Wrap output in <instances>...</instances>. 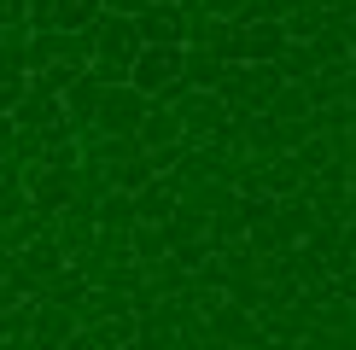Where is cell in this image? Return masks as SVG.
<instances>
[{
    "instance_id": "cell-24",
    "label": "cell",
    "mask_w": 356,
    "mask_h": 350,
    "mask_svg": "<svg viewBox=\"0 0 356 350\" xmlns=\"http://www.w3.org/2000/svg\"><path fill=\"white\" fill-rule=\"evenodd\" d=\"M152 6H181V0H152Z\"/></svg>"
},
{
    "instance_id": "cell-13",
    "label": "cell",
    "mask_w": 356,
    "mask_h": 350,
    "mask_svg": "<svg viewBox=\"0 0 356 350\" xmlns=\"http://www.w3.org/2000/svg\"><path fill=\"white\" fill-rule=\"evenodd\" d=\"M333 24V12L321 6V0H309V6H298L292 18H280V29H286V41H316L321 29Z\"/></svg>"
},
{
    "instance_id": "cell-4",
    "label": "cell",
    "mask_w": 356,
    "mask_h": 350,
    "mask_svg": "<svg viewBox=\"0 0 356 350\" xmlns=\"http://www.w3.org/2000/svg\"><path fill=\"white\" fill-rule=\"evenodd\" d=\"M129 199H135V222L164 228L175 216V204H181V181H175V175H152V181H146L140 193H129Z\"/></svg>"
},
{
    "instance_id": "cell-22",
    "label": "cell",
    "mask_w": 356,
    "mask_h": 350,
    "mask_svg": "<svg viewBox=\"0 0 356 350\" xmlns=\"http://www.w3.org/2000/svg\"><path fill=\"white\" fill-rule=\"evenodd\" d=\"M12 303H24V298H18V292H12V281H0V315H6Z\"/></svg>"
},
{
    "instance_id": "cell-10",
    "label": "cell",
    "mask_w": 356,
    "mask_h": 350,
    "mask_svg": "<svg viewBox=\"0 0 356 350\" xmlns=\"http://www.w3.org/2000/svg\"><path fill=\"white\" fill-rule=\"evenodd\" d=\"M94 228H99V233H135V199L106 187V199L94 204Z\"/></svg>"
},
{
    "instance_id": "cell-2",
    "label": "cell",
    "mask_w": 356,
    "mask_h": 350,
    "mask_svg": "<svg viewBox=\"0 0 356 350\" xmlns=\"http://www.w3.org/2000/svg\"><path fill=\"white\" fill-rule=\"evenodd\" d=\"M129 88L146 99H164L181 88V47H140L135 70H129Z\"/></svg>"
},
{
    "instance_id": "cell-16",
    "label": "cell",
    "mask_w": 356,
    "mask_h": 350,
    "mask_svg": "<svg viewBox=\"0 0 356 350\" xmlns=\"http://www.w3.org/2000/svg\"><path fill=\"white\" fill-rule=\"evenodd\" d=\"M99 0H53V29H70V35H76V29H94V18H99Z\"/></svg>"
},
{
    "instance_id": "cell-11",
    "label": "cell",
    "mask_w": 356,
    "mask_h": 350,
    "mask_svg": "<svg viewBox=\"0 0 356 350\" xmlns=\"http://www.w3.org/2000/svg\"><path fill=\"white\" fill-rule=\"evenodd\" d=\"M99 175H106V187H111V193H140V187L152 181V158H146V152H135V158H123V164H106Z\"/></svg>"
},
{
    "instance_id": "cell-1",
    "label": "cell",
    "mask_w": 356,
    "mask_h": 350,
    "mask_svg": "<svg viewBox=\"0 0 356 350\" xmlns=\"http://www.w3.org/2000/svg\"><path fill=\"white\" fill-rule=\"evenodd\" d=\"M152 99L135 94V88H106L99 94V111H94V135H106V140H135V128H140V117Z\"/></svg>"
},
{
    "instance_id": "cell-19",
    "label": "cell",
    "mask_w": 356,
    "mask_h": 350,
    "mask_svg": "<svg viewBox=\"0 0 356 350\" xmlns=\"http://www.w3.org/2000/svg\"><path fill=\"white\" fill-rule=\"evenodd\" d=\"M0 70H24L29 76V35H6L0 41Z\"/></svg>"
},
{
    "instance_id": "cell-9",
    "label": "cell",
    "mask_w": 356,
    "mask_h": 350,
    "mask_svg": "<svg viewBox=\"0 0 356 350\" xmlns=\"http://www.w3.org/2000/svg\"><path fill=\"white\" fill-rule=\"evenodd\" d=\"M222 76H228L222 53H211V47H181V82L193 88V94H216Z\"/></svg>"
},
{
    "instance_id": "cell-15",
    "label": "cell",
    "mask_w": 356,
    "mask_h": 350,
    "mask_svg": "<svg viewBox=\"0 0 356 350\" xmlns=\"http://www.w3.org/2000/svg\"><path fill=\"white\" fill-rule=\"evenodd\" d=\"M275 70L286 82H316L321 76V65H316V53H309V41H286V53L275 58Z\"/></svg>"
},
{
    "instance_id": "cell-20",
    "label": "cell",
    "mask_w": 356,
    "mask_h": 350,
    "mask_svg": "<svg viewBox=\"0 0 356 350\" xmlns=\"http://www.w3.org/2000/svg\"><path fill=\"white\" fill-rule=\"evenodd\" d=\"M99 6H106V12H117V18H140V12L152 6V0H99Z\"/></svg>"
},
{
    "instance_id": "cell-23",
    "label": "cell",
    "mask_w": 356,
    "mask_h": 350,
    "mask_svg": "<svg viewBox=\"0 0 356 350\" xmlns=\"http://www.w3.org/2000/svg\"><path fill=\"white\" fill-rule=\"evenodd\" d=\"M12 269H18V251H0V281H12Z\"/></svg>"
},
{
    "instance_id": "cell-12",
    "label": "cell",
    "mask_w": 356,
    "mask_h": 350,
    "mask_svg": "<svg viewBox=\"0 0 356 350\" xmlns=\"http://www.w3.org/2000/svg\"><path fill=\"white\" fill-rule=\"evenodd\" d=\"M263 117H269V123H304V117H316V111H309L304 82H286V88L269 99V106H263Z\"/></svg>"
},
{
    "instance_id": "cell-18",
    "label": "cell",
    "mask_w": 356,
    "mask_h": 350,
    "mask_svg": "<svg viewBox=\"0 0 356 350\" xmlns=\"http://www.w3.org/2000/svg\"><path fill=\"white\" fill-rule=\"evenodd\" d=\"M29 94V76L24 70H0V117H12V106Z\"/></svg>"
},
{
    "instance_id": "cell-17",
    "label": "cell",
    "mask_w": 356,
    "mask_h": 350,
    "mask_svg": "<svg viewBox=\"0 0 356 350\" xmlns=\"http://www.w3.org/2000/svg\"><path fill=\"white\" fill-rule=\"evenodd\" d=\"M82 292H88V281H82V274H76V269L65 262V269H58L53 281H47V292H41V303H58V310H76V303H82Z\"/></svg>"
},
{
    "instance_id": "cell-14",
    "label": "cell",
    "mask_w": 356,
    "mask_h": 350,
    "mask_svg": "<svg viewBox=\"0 0 356 350\" xmlns=\"http://www.w3.org/2000/svg\"><path fill=\"white\" fill-rule=\"evenodd\" d=\"M129 257L140 262V274L152 269V262H164V257H170V240H164V228H146V222H135V233H129Z\"/></svg>"
},
{
    "instance_id": "cell-5",
    "label": "cell",
    "mask_w": 356,
    "mask_h": 350,
    "mask_svg": "<svg viewBox=\"0 0 356 350\" xmlns=\"http://www.w3.org/2000/svg\"><path fill=\"white\" fill-rule=\"evenodd\" d=\"M53 123H65V99L29 82V94L12 106V128H24V135H47Z\"/></svg>"
},
{
    "instance_id": "cell-6",
    "label": "cell",
    "mask_w": 356,
    "mask_h": 350,
    "mask_svg": "<svg viewBox=\"0 0 356 350\" xmlns=\"http://www.w3.org/2000/svg\"><path fill=\"white\" fill-rule=\"evenodd\" d=\"M140 47H187V18H181V6H146L140 18Z\"/></svg>"
},
{
    "instance_id": "cell-3",
    "label": "cell",
    "mask_w": 356,
    "mask_h": 350,
    "mask_svg": "<svg viewBox=\"0 0 356 350\" xmlns=\"http://www.w3.org/2000/svg\"><path fill=\"white\" fill-rule=\"evenodd\" d=\"M175 111H181V140L187 146L222 140V135H228V117H234L216 94H187V99H175Z\"/></svg>"
},
{
    "instance_id": "cell-7",
    "label": "cell",
    "mask_w": 356,
    "mask_h": 350,
    "mask_svg": "<svg viewBox=\"0 0 356 350\" xmlns=\"http://www.w3.org/2000/svg\"><path fill=\"white\" fill-rule=\"evenodd\" d=\"M76 339V315L58 310V303H35V321H29V350H65Z\"/></svg>"
},
{
    "instance_id": "cell-8",
    "label": "cell",
    "mask_w": 356,
    "mask_h": 350,
    "mask_svg": "<svg viewBox=\"0 0 356 350\" xmlns=\"http://www.w3.org/2000/svg\"><path fill=\"white\" fill-rule=\"evenodd\" d=\"M135 140H140V152H158V146H175L181 140V111L170 106V99H152L140 117V128H135Z\"/></svg>"
},
{
    "instance_id": "cell-21",
    "label": "cell",
    "mask_w": 356,
    "mask_h": 350,
    "mask_svg": "<svg viewBox=\"0 0 356 350\" xmlns=\"http://www.w3.org/2000/svg\"><path fill=\"white\" fill-rule=\"evenodd\" d=\"M12 135H18V128H12V117H0V164L12 158Z\"/></svg>"
}]
</instances>
